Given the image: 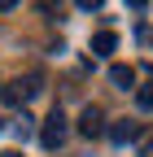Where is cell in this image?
<instances>
[{
    "instance_id": "cell-1",
    "label": "cell",
    "mask_w": 153,
    "mask_h": 157,
    "mask_svg": "<svg viewBox=\"0 0 153 157\" xmlns=\"http://www.w3.org/2000/svg\"><path fill=\"white\" fill-rule=\"evenodd\" d=\"M35 92H44V78L40 74H26V78H13V83L0 87V101H5V105H22V101H31Z\"/></svg>"
},
{
    "instance_id": "cell-2",
    "label": "cell",
    "mask_w": 153,
    "mask_h": 157,
    "mask_svg": "<svg viewBox=\"0 0 153 157\" xmlns=\"http://www.w3.org/2000/svg\"><path fill=\"white\" fill-rule=\"evenodd\" d=\"M66 135H70V127H66V113L61 109H53L48 118H44V127H40V144L48 148V153H57L66 144Z\"/></svg>"
},
{
    "instance_id": "cell-3",
    "label": "cell",
    "mask_w": 153,
    "mask_h": 157,
    "mask_svg": "<svg viewBox=\"0 0 153 157\" xmlns=\"http://www.w3.org/2000/svg\"><path fill=\"white\" fill-rule=\"evenodd\" d=\"M109 127H105V113L96 109V105H88L83 113H79V135H88V140H96V135H105Z\"/></svg>"
},
{
    "instance_id": "cell-4",
    "label": "cell",
    "mask_w": 153,
    "mask_h": 157,
    "mask_svg": "<svg viewBox=\"0 0 153 157\" xmlns=\"http://www.w3.org/2000/svg\"><path fill=\"white\" fill-rule=\"evenodd\" d=\"M140 135H144V127L136 122V118H118V122L109 127V140H114V144H136Z\"/></svg>"
},
{
    "instance_id": "cell-5",
    "label": "cell",
    "mask_w": 153,
    "mask_h": 157,
    "mask_svg": "<svg viewBox=\"0 0 153 157\" xmlns=\"http://www.w3.org/2000/svg\"><path fill=\"white\" fill-rule=\"evenodd\" d=\"M109 83H114V87H123V92H127V87H136V70H131V66H109Z\"/></svg>"
},
{
    "instance_id": "cell-6",
    "label": "cell",
    "mask_w": 153,
    "mask_h": 157,
    "mask_svg": "<svg viewBox=\"0 0 153 157\" xmlns=\"http://www.w3.org/2000/svg\"><path fill=\"white\" fill-rule=\"evenodd\" d=\"M114 48H118V35H114V31L92 35V52H114Z\"/></svg>"
},
{
    "instance_id": "cell-7",
    "label": "cell",
    "mask_w": 153,
    "mask_h": 157,
    "mask_svg": "<svg viewBox=\"0 0 153 157\" xmlns=\"http://www.w3.org/2000/svg\"><path fill=\"white\" fill-rule=\"evenodd\" d=\"M136 105H140L144 113L153 109V78H149V83H144V87H136Z\"/></svg>"
},
{
    "instance_id": "cell-8",
    "label": "cell",
    "mask_w": 153,
    "mask_h": 157,
    "mask_svg": "<svg viewBox=\"0 0 153 157\" xmlns=\"http://www.w3.org/2000/svg\"><path fill=\"white\" fill-rule=\"evenodd\" d=\"M136 144H140V157H153V131H144Z\"/></svg>"
},
{
    "instance_id": "cell-9",
    "label": "cell",
    "mask_w": 153,
    "mask_h": 157,
    "mask_svg": "<svg viewBox=\"0 0 153 157\" xmlns=\"http://www.w3.org/2000/svg\"><path fill=\"white\" fill-rule=\"evenodd\" d=\"M0 157H22V153H0Z\"/></svg>"
},
{
    "instance_id": "cell-10",
    "label": "cell",
    "mask_w": 153,
    "mask_h": 157,
    "mask_svg": "<svg viewBox=\"0 0 153 157\" xmlns=\"http://www.w3.org/2000/svg\"><path fill=\"white\" fill-rule=\"evenodd\" d=\"M0 131H5V122H0Z\"/></svg>"
}]
</instances>
